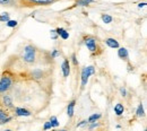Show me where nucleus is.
<instances>
[{
    "instance_id": "nucleus-2",
    "label": "nucleus",
    "mask_w": 147,
    "mask_h": 131,
    "mask_svg": "<svg viewBox=\"0 0 147 131\" xmlns=\"http://www.w3.org/2000/svg\"><path fill=\"white\" fill-rule=\"evenodd\" d=\"M84 43H85L87 50L91 52L92 56H100L102 53V51H103V49L101 48V45L98 43V40L95 36H93V35H87L86 38H84Z\"/></svg>"
},
{
    "instance_id": "nucleus-20",
    "label": "nucleus",
    "mask_w": 147,
    "mask_h": 131,
    "mask_svg": "<svg viewBox=\"0 0 147 131\" xmlns=\"http://www.w3.org/2000/svg\"><path fill=\"white\" fill-rule=\"evenodd\" d=\"M94 2V0H77V2H76V5L77 6H90V3H92Z\"/></svg>"
},
{
    "instance_id": "nucleus-8",
    "label": "nucleus",
    "mask_w": 147,
    "mask_h": 131,
    "mask_svg": "<svg viewBox=\"0 0 147 131\" xmlns=\"http://www.w3.org/2000/svg\"><path fill=\"white\" fill-rule=\"evenodd\" d=\"M61 71H62V76L65 78H68L70 73H71V69H70V60L68 58H65L62 63H61Z\"/></svg>"
},
{
    "instance_id": "nucleus-28",
    "label": "nucleus",
    "mask_w": 147,
    "mask_h": 131,
    "mask_svg": "<svg viewBox=\"0 0 147 131\" xmlns=\"http://www.w3.org/2000/svg\"><path fill=\"white\" fill-rule=\"evenodd\" d=\"M120 94H121L122 97H126V96H127V91H126L125 87H121V88H120Z\"/></svg>"
},
{
    "instance_id": "nucleus-15",
    "label": "nucleus",
    "mask_w": 147,
    "mask_h": 131,
    "mask_svg": "<svg viewBox=\"0 0 147 131\" xmlns=\"http://www.w3.org/2000/svg\"><path fill=\"white\" fill-rule=\"evenodd\" d=\"M55 32H57L58 36L61 38L62 40H68V38H69V32H67L63 27H59V28H57Z\"/></svg>"
},
{
    "instance_id": "nucleus-4",
    "label": "nucleus",
    "mask_w": 147,
    "mask_h": 131,
    "mask_svg": "<svg viewBox=\"0 0 147 131\" xmlns=\"http://www.w3.org/2000/svg\"><path fill=\"white\" fill-rule=\"evenodd\" d=\"M95 74V68L94 66H87V67H83L80 70V92H83L85 89V87L87 86V83L90 80V77Z\"/></svg>"
},
{
    "instance_id": "nucleus-18",
    "label": "nucleus",
    "mask_w": 147,
    "mask_h": 131,
    "mask_svg": "<svg viewBox=\"0 0 147 131\" xmlns=\"http://www.w3.org/2000/svg\"><path fill=\"white\" fill-rule=\"evenodd\" d=\"M101 19H102V21L104 24H110V23H112V20H113V17L111 15H109V14H102L101 15Z\"/></svg>"
},
{
    "instance_id": "nucleus-35",
    "label": "nucleus",
    "mask_w": 147,
    "mask_h": 131,
    "mask_svg": "<svg viewBox=\"0 0 147 131\" xmlns=\"http://www.w3.org/2000/svg\"><path fill=\"white\" fill-rule=\"evenodd\" d=\"M144 131H146V130H144Z\"/></svg>"
},
{
    "instance_id": "nucleus-5",
    "label": "nucleus",
    "mask_w": 147,
    "mask_h": 131,
    "mask_svg": "<svg viewBox=\"0 0 147 131\" xmlns=\"http://www.w3.org/2000/svg\"><path fill=\"white\" fill-rule=\"evenodd\" d=\"M0 107L8 111V112H14L15 109V104L13 101V97L8 93L0 94Z\"/></svg>"
},
{
    "instance_id": "nucleus-12",
    "label": "nucleus",
    "mask_w": 147,
    "mask_h": 131,
    "mask_svg": "<svg viewBox=\"0 0 147 131\" xmlns=\"http://www.w3.org/2000/svg\"><path fill=\"white\" fill-rule=\"evenodd\" d=\"M75 105H76V99H71L67 106V115L71 120L75 115Z\"/></svg>"
},
{
    "instance_id": "nucleus-14",
    "label": "nucleus",
    "mask_w": 147,
    "mask_h": 131,
    "mask_svg": "<svg viewBox=\"0 0 147 131\" xmlns=\"http://www.w3.org/2000/svg\"><path fill=\"white\" fill-rule=\"evenodd\" d=\"M113 111H114V114L117 116H121L123 113H125V106L122 103H117L113 107Z\"/></svg>"
},
{
    "instance_id": "nucleus-26",
    "label": "nucleus",
    "mask_w": 147,
    "mask_h": 131,
    "mask_svg": "<svg viewBox=\"0 0 147 131\" xmlns=\"http://www.w3.org/2000/svg\"><path fill=\"white\" fill-rule=\"evenodd\" d=\"M51 129H52V126H51V123H50L49 121H47V122H44V126H43V131L51 130Z\"/></svg>"
},
{
    "instance_id": "nucleus-16",
    "label": "nucleus",
    "mask_w": 147,
    "mask_h": 131,
    "mask_svg": "<svg viewBox=\"0 0 147 131\" xmlns=\"http://www.w3.org/2000/svg\"><path fill=\"white\" fill-rule=\"evenodd\" d=\"M100 119H102V114L101 113H93L88 116V119L86 121H87V123H93V122L98 121Z\"/></svg>"
},
{
    "instance_id": "nucleus-17",
    "label": "nucleus",
    "mask_w": 147,
    "mask_h": 131,
    "mask_svg": "<svg viewBox=\"0 0 147 131\" xmlns=\"http://www.w3.org/2000/svg\"><path fill=\"white\" fill-rule=\"evenodd\" d=\"M136 115L138 118H144L145 116V111H144V105L140 103L138 106H137V110H136Z\"/></svg>"
},
{
    "instance_id": "nucleus-13",
    "label": "nucleus",
    "mask_w": 147,
    "mask_h": 131,
    "mask_svg": "<svg viewBox=\"0 0 147 131\" xmlns=\"http://www.w3.org/2000/svg\"><path fill=\"white\" fill-rule=\"evenodd\" d=\"M118 56L121 59V60H123V61H129V52L128 50L126 49V48H119V50H118Z\"/></svg>"
},
{
    "instance_id": "nucleus-1",
    "label": "nucleus",
    "mask_w": 147,
    "mask_h": 131,
    "mask_svg": "<svg viewBox=\"0 0 147 131\" xmlns=\"http://www.w3.org/2000/svg\"><path fill=\"white\" fill-rule=\"evenodd\" d=\"M22 59L27 64H35L38 61V49L34 44H27L24 46Z\"/></svg>"
},
{
    "instance_id": "nucleus-11",
    "label": "nucleus",
    "mask_w": 147,
    "mask_h": 131,
    "mask_svg": "<svg viewBox=\"0 0 147 131\" xmlns=\"http://www.w3.org/2000/svg\"><path fill=\"white\" fill-rule=\"evenodd\" d=\"M104 43L111 48V49H119L120 48V43H119V41L118 40H115V38H108L104 40Z\"/></svg>"
},
{
    "instance_id": "nucleus-25",
    "label": "nucleus",
    "mask_w": 147,
    "mask_h": 131,
    "mask_svg": "<svg viewBox=\"0 0 147 131\" xmlns=\"http://www.w3.org/2000/svg\"><path fill=\"white\" fill-rule=\"evenodd\" d=\"M71 62H73V64L75 66V67H78L79 66V62H78V59H77V56H76V53L74 52L73 54H71V56H70V59H69Z\"/></svg>"
},
{
    "instance_id": "nucleus-33",
    "label": "nucleus",
    "mask_w": 147,
    "mask_h": 131,
    "mask_svg": "<svg viewBox=\"0 0 147 131\" xmlns=\"http://www.w3.org/2000/svg\"><path fill=\"white\" fill-rule=\"evenodd\" d=\"M96 131H108L107 129H103V128H101V129H97Z\"/></svg>"
},
{
    "instance_id": "nucleus-9",
    "label": "nucleus",
    "mask_w": 147,
    "mask_h": 131,
    "mask_svg": "<svg viewBox=\"0 0 147 131\" xmlns=\"http://www.w3.org/2000/svg\"><path fill=\"white\" fill-rule=\"evenodd\" d=\"M0 6L7 8H19L18 0H0Z\"/></svg>"
},
{
    "instance_id": "nucleus-34",
    "label": "nucleus",
    "mask_w": 147,
    "mask_h": 131,
    "mask_svg": "<svg viewBox=\"0 0 147 131\" xmlns=\"http://www.w3.org/2000/svg\"><path fill=\"white\" fill-rule=\"evenodd\" d=\"M3 131H11L10 129H6V130H3Z\"/></svg>"
},
{
    "instance_id": "nucleus-29",
    "label": "nucleus",
    "mask_w": 147,
    "mask_h": 131,
    "mask_svg": "<svg viewBox=\"0 0 147 131\" xmlns=\"http://www.w3.org/2000/svg\"><path fill=\"white\" fill-rule=\"evenodd\" d=\"M85 124H87V121L86 120H83V121H80L79 123H77V128H80V127H83V126H85Z\"/></svg>"
},
{
    "instance_id": "nucleus-22",
    "label": "nucleus",
    "mask_w": 147,
    "mask_h": 131,
    "mask_svg": "<svg viewBox=\"0 0 147 131\" xmlns=\"http://www.w3.org/2000/svg\"><path fill=\"white\" fill-rule=\"evenodd\" d=\"M9 19H10V14H8V13H2L0 15V21H2V23H7Z\"/></svg>"
},
{
    "instance_id": "nucleus-27",
    "label": "nucleus",
    "mask_w": 147,
    "mask_h": 131,
    "mask_svg": "<svg viewBox=\"0 0 147 131\" xmlns=\"http://www.w3.org/2000/svg\"><path fill=\"white\" fill-rule=\"evenodd\" d=\"M50 36H51V38H52L53 41H55L57 38H59L58 34H57V32H55V30H51V31H50Z\"/></svg>"
},
{
    "instance_id": "nucleus-30",
    "label": "nucleus",
    "mask_w": 147,
    "mask_h": 131,
    "mask_svg": "<svg viewBox=\"0 0 147 131\" xmlns=\"http://www.w3.org/2000/svg\"><path fill=\"white\" fill-rule=\"evenodd\" d=\"M134 70H135V69H134V66H131V63L128 61V71L129 73H132Z\"/></svg>"
},
{
    "instance_id": "nucleus-7",
    "label": "nucleus",
    "mask_w": 147,
    "mask_h": 131,
    "mask_svg": "<svg viewBox=\"0 0 147 131\" xmlns=\"http://www.w3.org/2000/svg\"><path fill=\"white\" fill-rule=\"evenodd\" d=\"M13 118L14 116L10 114V112H8V111H6V110L0 107V126L9 123L13 120Z\"/></svg>"
},
{
    "instance_id": "nucleus-19",
    "label": "nucleus",
    "mask_w": 147,
    "mask_h": 131,
    "mask_svg": "<svg viewBox=\"0 0 147 131\" xmlns=\"http://www.w3.org/2000/svg\"><path fill=\"white\" fill-rule=\"evenodd\" d=\"M49 122L51 123V126H52V129L53 128H57V127H59V120H58V118L55 116V115H52L51 118H50V120H49Z\"/></svg>"
},
{
    "instance_id": "nucleus-24",
    "label": "nucleus",
    "mask_w": 147,
    "mask_h": 131,
    "mask_svg": "<svg viewBox=\"0 0 147 131\" xmlns=\"http://www.w3.org/2000/svg\"><path fill=\"white\" fill-rule=\"evenodd\" d=\"M87 124H90V126H88V131H92V130H94V129H97L98 127H101V123H100L98 121L93 122V123H87Z\"/></svg>"
},
{
    "instance_id": "nucleus-21",
    "label": "nucleus",
    "mask_w": 147,
    "mask_h": 131,
    "mask_svg": "<svg viewBox=\"0 0 147 131\" xmlns=\"http://www.w3.org/2000/svg\"><path fill=\"white\" fill-rule=\"evenodd\" d=\"M7 27H10V28H15L17 25H18V21L16 19H9L7 23H6Z\"/></svg>"
},
{
    "instance_id": "nucleus-31",
    "label": "nucleus",
    "mask_w": 147,
    "mask_h": 131,
    "mask_svg": "<svg viewBox=\"0 0 147 131\" xmlns=\"http://www.w3.org/2000/svg\"><path fill=\"white\" fill-rule=\"evenodd\" d=\"M146 6V2H140L139 5H138V8H144Z\"/></svg>"
},
{
    "instance_id": "nucleus-6",
    "label": "nucleus",
    "mask_w": 147,
    "mask_h": 131,
    "mask_svg": "<svg viewBox=\"0 0 147 131\" xmlns=\"http://www.w3.org/2000/svg\"><path fill=\"white\" fill-rule=\"evenodd\" d=\"M14 85V78L9 75H3L0 78V94L8 93Z\"/></svg>"
},
{
    "instance_id": "nucleus-10",
    "label": "nucleus",
    "mask_w": 147,
    "mask_h": 131,
    "mask_svg": "<svg viewBox=\"0 0 147 131\" xmlns=\"http://www.w3.org/2000/svg\"><path fill=\"white\" fill-rule=\"evenodd\" d=\"M14 114H15V116H31L32 115V112L31 111H28L27 109H24V107H17V106H15V109H14Z\"/></svg>"
},
{
    "instance_id": "nucleus-32",
    "label": "nucleus",
    "mask_w": 147,
    "mask_h": 131,
    "mask_svg": "<svg viewBox=\"0 0 147 131\" xmlns=\"http://www.w3.org/2000/svg\"><path fill=\"white\" fill-rule=\"evenodd\" d=\"M51 131H67L66 129H61V130H55V129H51Z\"/></svg>"
},
{
    "instance_id": "nucleus-23",
    "label": "nucleus",
    "mask_w": 147,
    "mask_h": 131,
    "mask_svg": "<svg viewBox=\"0 0 147 131\" xmlns=\"http://www.w3.org/2000/svg\"><path fill=\"white\" fill-rule=\"evenodd\" d=\"M61 56V52H60V50H58V49H53L52 51H51V53H50V58L51 59H57L58 56Z\"/></svg>"
},
{
    "instance_id": "nucleus-3",
    "label": "nucleus",
    "mask_w": 147,
    "mask_h": 131,
    "mask_svg": "<svg viewBox=\"0 0 147 131\" xmlns=\"http://www.w3.org/2000/svg\"><path fill=\"white\" fill-rule=\"evenodd\" d=\"M61 0H18L19 8H34V7H43L50 6Z\"/></svg>"
}]
</instances>
